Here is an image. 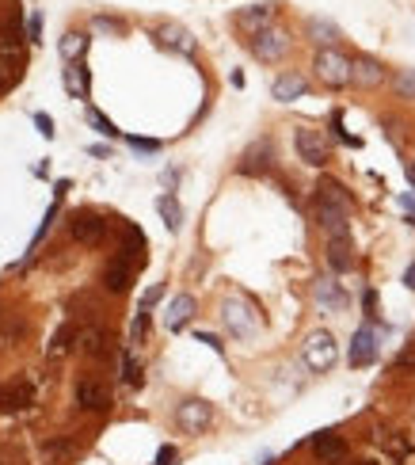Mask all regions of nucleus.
<instances>
[{
    "instance_id": "obj_37",
    "label": "nucleus",
    "mask_w": 415,
    "mask_h": 465,
    "mask_svg": "<svg viewBox=\"0 0 415 465\" xmlns=\"http://www.w3.org/2000/svg\"><path fill=\"white\" fill-rule=\"evenodd\" d=\"M88 153H92V156H111V149H107V145H92Z\"/></svg>"
},
{
    "instance_id": "obj_36",
    "label": "nucleus",
    "mask_w": 415,
    "mask_h": 465,
    "mask_svg": "<svg viewBox=\"0 0 415 465\" xmlns=\"http://www.w3.org/2000/svg\"><path fill=\"white\" fill-rule=\"evenodd\" d=\"M404 286H408V290H415V259L408 264V271H404Z\"/></svg>"
},
{
    "instance_id": "obj_10",
    "label": "nucleus",
    "mask_w": 415,
    "mask_h": 465,
    "mask_svg": "<svg viewBox=\"0 0 415 465\" xmlns=\"http://www.w3.org/2000/svg\"><path fill=\"white\" fill-rule=\"evenodd\" d=\"M77 404L84 408V412H103V408L111 404V393L99 385V381L84 378L80 385H77Z\"/></svg>"
},
{
    "instance_id": "obj_32",
    "label": "nucleus",
    "mask_w": 415,
    "mask_h": 465,
    "mask_svg": "<svg viewBox=\"0 0 415 465\" xmlns=\"http://www.w3.org/2000/svg\"><path fill=\"white\" fill-rule=\"evenodd\" d=\"M175 458H179L175 446H160V454H156V461H153V465H175Z\"/></svg>"
},
{
    "instance_id": "obj_35",
    "label": "nucleus",
    "mask_w": 415,
    "mask_h": 465,
    "mask_svg": "<svg viewBox=\"0 0 415 465\" xmlns=\"http://www.w3.org/2000/svg\"><path fill=\"white\" fill-rule=\"evenodd\" d=\"M396 366H400V370H411V374H415V351H408V355H400V362H396Z\"/></svg>"
},
{
    "instance_id": "obj_16",
    "label": "nucleus",
    "mask_w": 415,
    "mask_h": 465,
    "mask_svg": "<svg viewBox=\"0 0 415 465\" xmlns=\"http://www.w3.org/2000/svg\"><path fill=\"white\" fill-rule=\"evenodd\" d=\"M156 210H160V218H164L168 232H179V225H183V210H179V199H175L172 191H164L156 199Z\"/></svg>"
},
{
    "instance_id": "obj_22",
    "label": "nucleus",
    "mask_w": 415,
    "mask_h": 465,
    "mask_svg": "<svg viewBox=\"0 0 415 465\" xmlns=\"http://www.w3.org/2000/svg\"><path fill=\"white\" fill-rule=\"evenodd\" d=\"M122 381H126V385H141V362L134 359V351L122 355Z\"/></svg>"
},
{
    "instance_id": "obj_3",
    "label": "nucleus",
    "mask_w": 415,
    "mask_h": 465,
    "mask_svg": "<svg viewBox=\"0 0 415 465\" xmlns=\"http://www.w3.org/2000/svg\"><path fill=\"white\" fill-rule=\"evenodd\" d=\"M316 73H320V80L332 85V88H347L354 80L351 77V61H347L339 50H320L316 54Z\"/></svg>"
},
{
    "instance_id": "obj_24",
    "label": "nucleus",
    "mask_w": 415,
    "mask_h": 465,
    "mask_svg": "<svg viewBox=\"0 0 415 465\" xmlns=\"http://www.w3.org/2000/svg\"><path fill=\"white\" fill-rule=\"evenodd\" d=\"M145 328H149V313H141V309H137L134 324H130V343H141V336H145Z\"/></svg>"
},
{
    "instance_id": "obj_25",
    "label": "nucleus",
    "mask_w": 415,
    "mask_h": 465,
    "mask_svg": "<svg viewBox=\"0 0 415 465\" xmlns=\"http://www.w3.org/2000/svg\"><path fill=\"white\" fill-rule=\"evenodd\" d=\"M54 218H58V202H54L50 210H46V218H42V225H39V232H35V240H31V252H35V244H39V240L46 237V232H50V225H54Z\"/></svg>"
},
{
    "instance_id": "obj_28",
    "label": "nucleus",
    "mask_w": 415,
    "mask_h": 465,
    "mask_svg": "<svg viewBox=\"0 0 415 465\" xmlns=\"http://www.w3.org/2000/svg\"><path fill=\"white\" fill-rule=\"evenodd\" d=\"M27 39H31V42L42 39V12H35L31 20H27Z\"/></svg>"
},
{
    "instance_id": "obj_15",
    "label": "nucleus",
    "mask_w": 415,
    "mask_h": 465,
    "mask_svg": "<svg viewBox=\"0 0 415 465\" xmlns=\"http://www.w3.org/2000/svg\"><path fill=\"white\" fill-rule=\"evenodd\" d=\"M271 92H275L278 104H290V99H301V96H305L309 85H305V77H297V73H282Z\"/></svg>"
},
{
    "instance_id": "obj_20",
    "label": "nucleus",
    "mask_w": 415,
    "mask_h": 465,
    "mask_svg": "<svg viewBox=\"0 0 415 465\" xmlns=\"http://www.w3.org/2000/svg\"><path fill=\"white\" fill-rule=\"evenodd\" d=\"M316 302H320V305H328V309H343L347 297L339 294V286L332 283V278H320V283H316Z\"/></svg>"
},
{
    "instance_id": "obj_21",
    "label": "nucleus",
    "mask_w": 415,
    "mask_h": 465,
    "mask_svg": "<svg viewBox=\"0 0 415 465\" xmlns=\"http://www.w3.org/2000/svg\"><path fill=\"white\" fill-rule=\"evenodd\" d=\"M84 50H88V39H84L80 31H73V35H65V39H61V58L65 61H80Z\"/></svg>"
},
{
    "instance_id": "obj_18",
    "label": "nucleus",
    "mask_w": 415,
    "mask_h": 465,
    "mask_svg": "<svg viewBox=\"0 0 415 465\" xmlns=\"http://www.w3.org/2000/svg\"><path fill=\"white\" fill-rule=\"evenodd\" d=\"M65 92L77 99L88 96V69H84V61H69V69H65Z\"/></svg>"
},
{
    "instance_id": "obj_8",
    "label": "nucleus",
    "mask_w": 415,
    "mask_h": 465,
    "mask_svg": "<svg viewBox=\"0 0 415 465\" xmlns=\"http://www.w3.org/2000/svg\"><path fill=\"white\" fill-rule=\"evenodd\" d=\"M328 264H332V271H351V267H354V240H351V232H335V237L328 240Z\"/></svg>"
},
{
    "instance_id": "obj_33",
    "label": "nucleus",
    "mask_w": 415,
    "mask_h": 465,
    "mask_svg": "<svg viewBox=\"0 0 415 465\" xmlns=\"http://www.w3.org/2000/svg\"><path fill=\"white\" fill-rule=\"evenodd\" d=\"M198 343H206V347H213V351H218V355L225 351V343H221L218 336H213V332H198Z\"/></svg>"
},
{
    "instance_id": "obj_12",
    "label": "nucleus",
    "mask_w": 415,
    "mask_h": 465,
    "mask_svg": "<svg viewBox=\"0 0 415 465\" xmlns=\"http://www.w3.org/2000/svg\"><path fill=\"white\" fill-rule=\"evenodd\" d=\"M252 50L259 54V61H278L282 54H286V39H282L278 31H259L256 42H252Z\"/></svg>"
},
{
    "instance_id": "obj_29",
    "label": "nucleus",
    "mask_w": 415,
    "mask_h": 465,
    "mask_svg": "<svg viewBox=\"0 0 415 465\" xmlns=\"http://www.w3.org/2000/svg\"><path fill=\"white\" fill-rule=\"evenodd\" d=\"M35 126H39V134L46 137V142L54 137V118L50 115H42V111H39V115H35Z\"/></svg>"
},
{
    "instance_id": "obj_1",
    "label": "nucleus",
    "mask_w": 415,
    "mask_h": 465,
    "mask_svg": "<svg viewBox=\"0 0 415 465\" xmlns=\"http://www.w3.org/2000/svg\"><path fill=\"white\" fill-rule=\"evenodd\" d=\"M316 218L328 229V237L335 232H351V194L343 191V183L320 180L316 187Z\"/></svg>"
},
{
    "instance_id": "obj_4",
    "label": "nucleus",
    "mask_w": 415,
    "mask_h": 465,
    "mask_svg": "<svg viewBox=\"0 0 415 465\" xmlns=\"http://www.w3.org/2000/svg\"><path fill=\"white\" fill-rule=\"evenodd\" d=\"M294 145H297V156L305 164H313V168L328 164V156H332V149H328L324 134H320V130H309V126H301L297 134H294Z\"/></svg>"
},
{
    "instance_id": "obj_14",
    "label": "nucleus",
    "mask_w": 415,
    "mask_h": 465,
    "mask_svg": "<svg viewBox=\"0 0 415 465\" xmlns=\"http://www.w3.org/2000/svg\"><path fill=\"white\" fill-rule=\"evenodd\" d=\"M191 317H194V297H191V294H179V297H172V305H168L164 324H168L172 332H179Z\"/></svg>"
},
{
    "instance_id": "obj_17",
    "label": "nucleus",
    "mask_w": 415,
    "mask_h": 465,
    "mask_svg": "<svg viewBox=\"0 0 415 465\" xmlns=\"http://www.w3.org/2000/svg\"><path fill=\"white\" fill-rule=\"evenodd\" d=\"M156 39L164 46H172V50H179V54H194V39H191V31H183V27H160Z\"/></svg>"
},
{
    "instance_id": "obj_11",
    "label": "nucleus",
    "mask_w": 415,
    "mask_h": 465,
    "mask_svg": "<svg viewBox=\"0 0 415 465\" xmlns=\"http://www.w3.org/2000/svg\"><path fill=\"white\" fill-rule=\"evenodd\" d=\"M130 278H134V271H130L126 256H118V259H111L107 271H103V286H107L111 294H122V290H130Z\"/></svg>"
},
{
    "instance_id": "obj_30",
    "label": "nucleus",
    "mask_w": 415,
    "mask_h": 465,
    "mask_svg": "<svg viewBox=\"0 0 415 465\" xmlns=\"http://www.w3.org/2000/svg\"><path fill=\"white\" fill-rule=\"evenodd\" d=\"M69 340H73V328H61L58 336H54V355H61V351H69Z\"/></svg>"
},
{
    "instance_id": "obj_34",
    "label": "nucleus",
    "mask_w": 415,
    "mask_h": 465,
    "mask_svg": "<svg viewBox=\"0 0 415 465\" xmlns=\"http://www.w3.org/2000/svg\"><path fill=\"white\" fill-rule=\"evenodd\" d=\"M396 88H400L404 96H408V92L415 96V73H400V80H396Z\"/></svg>"
},
{
    "instance_id": "obj_19",
    "label": "nucleus",
    "mask_w": 415,
    "mask_h": 465,
    "mask_svg": "<svg viewBox=\"0 0 415 465\" xmlns=\"http://www.w3.org/2000/svg\"><path fill=\"white\" fill-rule=\"evenodd\" d=\"M351 77L358 80V85H381V65L370 61V58H362V61H351Z\"/></svg>"
},
{
    "instance_id": "obj_2",
    "label": "nucleus",
    "mask_w": 415,
    "mask_h": 465,
    "mask_svg": "<svg viewBox=\"0 0 415 465\" xmlns=\"http://www.w3.org/2000/svg\"><path fill=\"white\" fill-rule=\"evenodd\" d=\"M305 366L313 370V374H324V370H332L335 366V359H339V343L332 332H313V336L305 340Z\"/></svg>"
},
{
    "instance_id": "obj_27",
    "label": "nucleus",
    "mask_w": 415,
    "mask_h": 465,
    "mask_svg": "<svg viewBox=\"0 0 415 465\" xmlns=\"http://www.w3.org/2000/svg\"><path fill=\"white\" fill-rule=\"evenodd\" d=\"M84 351H88V355H99L103 351V332H84Z\"/></svg>"
},
{
    "instance_id": "obj_13",
    "label": "nucleus",
    "mask_w": 415,
    "mask_h": 465,
    "mask_svg": "<svg viewBox=\"0 0 415 465\" xmlns=\"http://www.w3.org/2000/svg\"><path fill=\"white\" fill-rule=\"evenodd\" d=\"M313 450H316L320 461H339L347 454V442L339 439L335 431H320V435H313Z\"/></svg>"
},
{
    "instance_id": "obj_5",
    "label": "nucleus",
    "mask_w": 415,
    "mask_h": 465,
    "mask_svg": "<svg viewBox=\"0 0 415 465\" xmlns=\"http://www.w3.org/2000/svg\"><path fill=\"white\" fill-rule=\"evenodd\" d=\"M175 420H179L183 431L198 435V431H206V427L213 423V404L210 401H183L175 408Z\"/></svg>"
},
{
    "instance_id": "obj_31",
    "label": "nucleus",
    "mask_w": 415,
    "mask_h": 465,
    "mask_svg": "<svg viewBox=\"0 0 415 465\" xmlns=\"http://www.w3.org/2000/svg\"><path fill=\"white\" fill-rule=\"evenodd\" d=\"M126 142L134 149H141V153H156L160 149V142H153V137H126Z\"/></svg>"
},
{
    "instance_id": "obj_38",
    "label": "nucleus",
    "mask_w": 415,
    "mask_h": 465,
    "mask_svg": "<svg viewBox=\"0 0 415 465\" xmlns=\"http://www.w3.org/2000/svg\"><path fill=\"white\" fill-rule=\"evenodd\" d=\"M408 183H411V187H415V161L408 164Z\"/></svg>"
},
{
    "instance_id": "obj_7",
    "label": "nucleus",
    "mask_w": 415,
    "mask_h": 465,
    "mask_svg": "<svg viewBox=\"0 0 415 465\" xmlns=\"http://www.w3.org/2000/svg\"><path fill=\"white\" fill-rule=\"evenodd\" d=\"M351 366H370V362L377 359V332L370 328V324H362V328L354 332L351 340Z\"/></svg>"
},
{
    "instance_id": "obj_23",
    "label": "nucleus",
    "mask_w": 415,
    "mask_h": 465,
    "mask_svg": "<svg viewBox=\"0 0 415 465\" xmlns=\"http://www.w3.org/2000/svg\"><path fill=\"white\" fill-rule=\"evenodd\" d=\"M88 123H92V126H96V130H99V134H103V137H118V126H115V123H111V118H107V115H99V111H96V107H92V111H88Z\"/></svg>"
},
{
    "instance_id": "obj_26",
    "label": "nucleus",
    "mask_w": 415,
    "mask_h": 465,
    "mask_svg": "<svg viewBox=\"0 0 415 465\" xmlns=\"http://www.w3.org/2000/svg\"><path fill=\"white\" fill-rule=\"evenodd\" d=\"M160 297H164V286H149V290H145V297H141V305H137V309H141V313H149V309H153V305L160 302Z\"/></svg>"
},
{
    "instance_id": "obj_6",
    "label": "nucleus",
    "mask_w": 415,
    "mask_h": 465,
    "mask_svg": "<svg viewBox=\"0 0 415 465\" xmlns=\"http://www.w3.org/2000/svg\"><path fill=\"white\" fill-rule=\"evenodd\" d=\"M73 240H80V244H99L103 240V232H107V221L99 218V213H92V210H84L73 218Z\"/></svg>"
},
{
    "instance_id": "obj_9",
    "label": "nucleus",
    "mask_w": 415,
    "mask_h": 465,
    "mask_svg": "<svg viewBox=\"0 0 415 465\" xmlns=\"http://www.w3.org/2000/svg\"><path fill=\"white\" fill-rule=\"evenodd\" d=\"M221 317H225V324H229L233 336H252V332H256V317H252V309L244 302H225Z\"/></svg>"
}]
</instances>
